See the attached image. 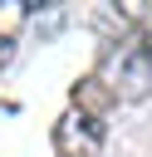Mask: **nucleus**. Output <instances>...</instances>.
I'll return each mask as SVG.
<instances>
[{
    "label": "nucleus",
    "mask_w": 152,
    "mask_h": 157,
    "mask_svg": "<svg viewBox=\"0 0 152 157\" xmlns=\"http://www.w3.org/2000/svg\"><path fill=\"white\" fill-rule=\"evenodd\" d=\"M98 78H103V88L113 98H142L152 88V39L142 29L113 39V49L98 64Z\"/></svg>",
    "instance_id": "1"
},
{
    "label": "nucleus",
    "mask_w": 152,
    "mask_h": 157,
    "mask_svg": "<svg viewBox=\"0 0 152 157\" xmlns=\"http://www.w3.org/2000/svg\"><path fill=\"white\" fill-rule=\"evenodd\" d=\"M103 142V123L83 108H69L59 123H54V152L59 157H93Z\"/></svg>",
    "instance_id": "2"
},
{
    "label": "nucleus",
    "mask_w": 152,
    "mask_h": 157,
    "mask_svg": "<svg viewBox=\"0 0 152 157\" xmlns=\"http://www.w3.org/2000/svg\"><path fill=\"white\" fill-rule=\"evenodd\" d=\"M113 103V93L103 88V78L98 74H88L78 88H74V108H83V113H93V118H103V108Z\"/></svg>",
    "instance_id": "3"
}]
</instances>
